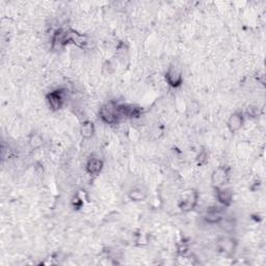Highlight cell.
<instances>
[{
	"label": "cell",
	"instance_id": "e0dca14e",
	"mask_svg": "<svg viewBox=\"0 0 266 266\" xmlns=\"http://www.w3.org/2000/svg\"><path fill=\"white\" fill-rule=\"evenodd\" d=\"M197 161L200 165H203L208 161V153L205 150H202V151L199 153V155L197 156Z\"/></svg>",
	"mask_w": 266,
	"mask_h": 266
},
{
	"label": "cell",
	"instance_id": "9c48e42d",
	"mask_svg": "<svg viewBox=\"0 0 266 266\" xmlns=\"http://www.w3.org/2000/svg\"><path fill=\"white\" fill-rule=\"evenodd\" d=\"M222 206H211L208 208L204 214L205 222L209 224H219L220 222L224 218L222 214Z\"/></svg>",
	"mask_w": 266,
	"mask_h": 266
},
{
	"label": "cell",
	"instance_id": "9a60e30c",
	"mask_svg": "<svg viewBox=\"0 0 266 266\" xmlns=\"http://www.w3.org/2000/svg\"><path fill=\"white\" fill-rule=\"evenodd\" d=\"M148 195L141 187H133L129 190L128 193V199L132 202L139 203V202H144L147 199Z\"/></svg>",
	"mask_w": 266,
	"mask_h": 266
},
{
	"label": "cell",
	"instance_id": "ba28073f",
	"mask_svg": "<svg viewBox=\"0 0 266 266\" xmlns=\"http://www.w3.org/2000/svg\"><path fill=\"white\" fill-rule=\"evenodd\" d=\"M245 116L243 111L233 112L227 121V128L231 133H236L244 127Z\"/></svg>",
	"mask_w": 266,
	"mask_h": 266
},
{
	"label": "cell",
	"instance_id": "ac0fdd59",
	"mask_svg": "<svg viewBox=\"0 0 266 266\" xmlns=\"http://www.w3.org/2000/svg\"><path fill=\"white\" fill-rule=\"evenodd\" d=\"M247 114L251 116V118H256V116L259 114V110H258V107H248Z\"/></svg>",
	"mask_w": 266,
	"mask_h": 266
},
{
	"label": "cell",
	"instance_id": "6da1fadb",
	"mask_svg": "<svg viewBox=\"0 0 266 266\" xmlns=\"http://www.w3.org/2000/svg\"><path fill=\"white\" fill-rule=\"evenodd\" d=\"M99 119L106 125H114L120 121L119 104L114 101H108L101 105L98 111Z\"/></svg>",
	"mask_w": 266,
	"mask_h": 266
},
{
	"label": "cell",
	"instance_id": "5bb4252c",
	"mask_svg": "<svg viewBox=\"0 0 266 266\" xmlns=\"http://www.w3.org/2000/svg\"><path fill=\"white\" fill-rule=\"evenodd\" d=\"M79 132H80V135L83 139H90L96 133L95 124L89 120L85 121L81 124Z\"/></svg>",
	"mask_w": 266,
	"mask_h": 266
},
{
	"label": "cell",
	"instance_id": "3957f363",
	"mask_svg": "<svg viewBox=\"0 0 266 266\" xmlns=\"http://www.w3.org/2000/svg\"><path fill=\"white\" fill-rule=\"evenodd\" d=\"M199 203V193L197 190H188L184 193L179 202H178V208L184 213H188L190 211L195 210V208L198 206Z\"/></svg>",
	"mask_w": 266,
	"mask_h": 266
},
{
	"label": "cell",
	"instance_id": "277c9868",
	"mask_svg": "<svg viewBox=\"0 0 266 266\" xmlns=\"http://www.w3.org/2000/svg\"><path fill=\"white\" fill-rule=\"evenodd\" d=\"M66 91L64 89H54L46 95V102L53 111L62 110L66 103Z\"/></svg>",
	"mask_w": 266,
	"mask_h": 266
},
{
	"label": "cell",
	"instance_id": "8fae6325",
	"mask_svg": "<svg viewBox=\"0 0 266 266\" xmlns=\"http://www.w3.org/2000/svg\"><path fill=\"white\" fill-rule=\"evenodd\" d=\"M236 240L231 237H223L220 240L219 243V249L223 255L231 256L234 254L236 249Z\"/></svg>",
	"mask_w": 266,
	"mask_h": 266
},
{
	"label": "cell",
	"instance_id": "8992f818",
	"mask_svg": "<svg viewBox=\"0 0 266 266\" xmlns=\"http://www.w3.org/2000/svg\"><path fill=\"white\" fill-rule=\"evenodd\" d=\"M214 194H215V198L216 201L219 202V204L221 206H222L223 208L230 207L233 203V191L231 188L222 186V187H215L214 188Z\"/></svg>",
	"mask_w": 266,
	"mask_h": 266
},
{
	"label": "cell",
	"instance_id": "7c38bea8",
	"mask_svg": "<svg viewBox=\"0 0 266 266\" xmlns=\"http://www.w3.org/2000/svg\"><path fill=\"white\" fill-rule=\"evenodd\" d=\"M68 38H69V44H73L79 48H83L88 45L87 37L74 29H68Z\"/></svg>",
	"mask_w": 266,
	"mask_h": 266
},
{
	"label": "cell",
	"instance_id": "30bf717a",
	"mask_svg": "<svg viewBox=\"0 0 266 266\" xmlns=\"http://www.w3.org/2000/svg\"><path fill=\"white\" fill-rule=\"evenodd\" d=\"M104 168V161L99 157H90L86 163V172L90 177L99 176Z\"/></svg>",
	"mask_w": 266,
	"mask_h": 266
},
{
	"label": "cell",
	"instance_id": "5b68a950",
	"mask_svg": "<svg viewBox=\"0 0 266 266\" xmlns=\"http://www.w3.org/2000/svg\"><path fill=\"white\" fill-rule=\"evenodd\" d=\"M230 180V170L228 166L221 165L211 174V184L213 188L226 186Z\"/></svg>",
	"mask_w": 266,
	"mask_h": 266
},
{
	"label": "cell",
	"instance_id": "52a82bcc",
	"mask_svg": "<svg viewBox=\"0 0 266 266\" xmlns=\"http://www.w3.org/2000/svg\"><path fill=\"white\" fill-rule=\"evenodd\" d=\"M119 113L120 118L135 120L138 119L143 114L141 107L132 105V104H119Z\"/></svg>",
	"mask_w": 266,
	"mask_h": 266
},
{
	"label": "cell",
	"instance_id": "4fadbf2b",
	"mask_svg": "<svg viewBox=\"0 0 266 266\" xmlns=\"http://www.w3.org/2000/svg\"><path fill=\"white\" fill-rule=\"evenodd\" d=\"M44 137L42 135V133L38 131H33L28 135L27 144L28 147L32 150V151H38L42 147L44 146Z\"/></svg>",
	"mask_w": 266,
	"mask_h": 266
},
{
	"label": "cell",
	"instance_id": "7a4b0ae2",
	"mask_svg": "<svg viewBox=\"0 0 266 266\" xmlns=\"http://www.w3.org/2000/svg\"><path fill=\"white\" fill-rule=\"evenodd\" d=\"M165 82L173 89L180 88L183 83V72L180 65L172 63L164 74Z\"/></svg>",
	"mask_w": 266,
	"mask_h": 266
},
{
	"label": "cell",
	"instance_id": "2e32d148",
	"mask_svg": "<svg viewBox=\"0 0 266 266\" xmlns=\"http://www.w3.org/2000/svg\"><path fill=\"white\" fill-rule=\"evenodd\" d=\"M220 226L224 230V231H226V232H232L233 230H234L235 229V226H236V224H235V222L234 221H233V220H231V219H226V218H223L221 222H220Z\"/></svg>",
	"mask_w": 266,
	"mask_h": 266
}]
</instances>
